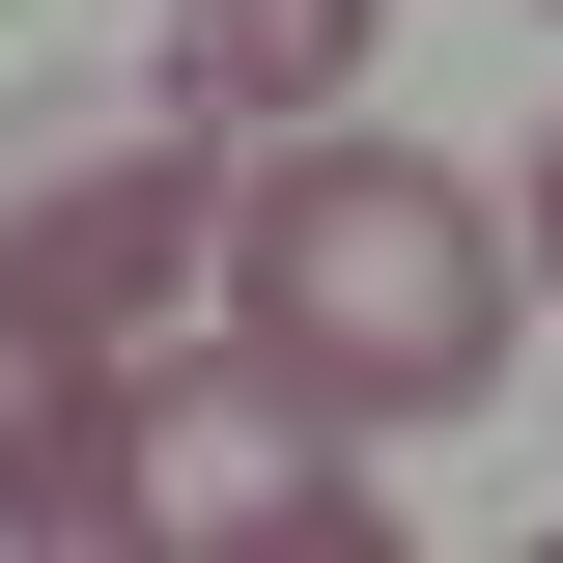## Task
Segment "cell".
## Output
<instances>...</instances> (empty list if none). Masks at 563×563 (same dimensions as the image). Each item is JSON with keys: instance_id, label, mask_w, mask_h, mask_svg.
<instances>
[{"instance_id": "6da1fadb", "label": "cell", "mask_w": 563, "mask_h": 563, "mask_svg": "<svg viewBox=\"0 0 563 563\" xmlns=\"http://www.w3.org/2000/svg\"><path fill=\"white\" fill-rule=\"evenodd\" d=\"M507 282H536V225H507L479 169L366 141V113H310L254 198H225V310H254L339 422H451V395L507 366Z\"/></svg>"}, {"instance_id": "7a4b0ae2", "label": "cell", "mask_w": 563, "mask_h": 563, "mask_svg": "<svg viewBox=\"0 0 563 563\" xmlns=\"http://www.w3.org/2000/svg\"><path fill=\"white\" fill-rule=\"evenodd\" d=\"M113 536L169 563H395V479H366V422L310 366H113Z\"/></svg>"}, {"instance_id": "3957f363", "label": "cell", "mask_w": 563, "mask_h": 563, "mask_svg": "<svg viewBox=\"0 0 563 563\" xmlns=\"http://www.w3.org/2000/svg\"><path fill=\"white\" fill-rule=\"evenodd\" d=\"M198 282H225V169L198 141H29L0 169V339L29 366H141Z\"/></svg>"}, {"instance_id": "277c9868", "label": "cell", "mask_w": 563, "mask_h": 563, "mask_svg": "<svg viewBox=\"0 0 563 563\" xmlns=\"http://www.w3.org/2000/svg\"><path fill=\"white\" fill-rule=\"evenodd\" d=\"M366 29H395V0H169V85H198V113H339Z\"/></svg>"}, {"instance_id": "5b68a950", "label": "cell", "mask_w": 563, "mask_h": 563, "mask_svg": "<svg viewBox=\"0 0 563 563\" xmlns=\"http://www.w3.org/2000/svg\"><path fill=\"white\" fill-rule=\"evenodd\" d=\"M0 536H113V366H29L0 395Z\"/></svg>"}, {"instance_id": "8992f818", "label": "cell", "mask_w": 563, "mask_h": 563, "mask_svg": "<svg viewBox=\"0 0 563 563\" xmlns=\"http://www.w3.org/2000/svg\"><path fill=\"white\" fill-rule=\"evenodd\" d=\"M507 225H536V254H563V141H536V198H507Z\"/></svg>"}]
</instances>
